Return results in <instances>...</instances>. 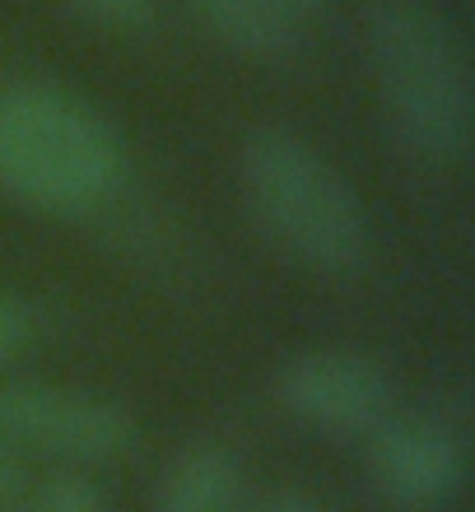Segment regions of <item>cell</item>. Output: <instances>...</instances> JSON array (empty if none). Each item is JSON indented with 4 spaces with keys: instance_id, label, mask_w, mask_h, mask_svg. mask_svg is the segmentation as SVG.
Instances as JSON below:
<instances>
[{
    "instance_id": "obj_5",
    "label": "cell",
    "mask_w": 475,
    "mask_h": 512,
    "mask_svg": "<svg viewBox=\"0 0 475 512\" xmlns=\"http://www.w3.org/2000/svg\"><path fill=\"white\" fill-rule=\"evenodd\" d=\"M275 396L289 415L317 433L368 438L396 410L387 368L354 350H303L280 364Z\"/></svg>"
},
{
    "instance_id": "obj_14",
    "label": "cell",
    "mask_w": 475,
    "mask_h": 512,
    "mask_svg": "<svg viewBox=\"0 0 475 512\" xmlns=\"http://www.w3.org/2000/svg\"><path fill=\"white\" fill-rule=\"evenodd\" d=\"M280 5H289V10H294V14L303 19V24H308V19H317V14L331 10L336 0H280Z\"/></svg>"
},
{
    "instance_id": "obj_12",
    "label": "cell",
    "mask_w": 475,
    "mask_h": 512,
    "mask_svg": "<svg viewBox=\"0 0 475 512\" xmlns=\"http://www.w3.org/2000/svg\"><path fill=\"white\" fill-rule=\"evenodd\" d=\"M19 489H24V466H19V452L0 443V508L10 499H19Z\"/></svg>"
},
{
    "instance_id": "obj_7",
    "label": "cell",
    "mask_w": 475,
    "mask_h": 512,
    "mask_svg": "<svg viewBox=\"0 0 475 512\" xmlns=\"http://www.w3.org/2000/svg\"><path fill=\"white\" fill-rule=\"evenodd\" d=\"M187 10L224 47L252 61H289L308 38V24L280 0H187Z\"/></svg>"
},
{
    "instance_id": "obj_2",
    "label": "cell",
    "mask_w": 475,
    "mask_h": 512,
    "mask_svg": "<svg viewBox=\"0 0 475 512\" xmlns=\"http://www.w3.org/2000/svg\"><path fill=\"white\" fill-rule=\"evenodd\" d=\"M238 182L271 247L322 280H350L373 256V224L336 163L285 126H252Z\"/></svg>"
},
{
    "instance_id": "obj_3",
    "label": "cell",
    "mask_w": 475,
    "mask_h": 512,
    "mask_svg": "<svg viewBox=\"0 0 475 512\" xmlns=\"http://www.w3.org/2000/svg\"><path fill=\"white\" fill-rule=\"evenodd\" d=\"M368 66L382 117L406 154L457 163L471 149L475 84L462 33L434 0L368 5Z\"/></svg>"
},
{
    "instance_id": "obj_13",
    "label": "cell",
    "mask_w": 475,
    "mask_h": 512,
    "mask_svg": "<svg viewBox=\"0 0 475 512\" xmlns=\"http://www.w3.org/2000/svg\"><path fill=\"white\" fill-rule=\"evenodd\" d=\"M247 512H331V508L317 503V499H308V494H271V499L252 503Z\"/></svg>"
},
{
    "instance_id": "obj_1",
    "label": "cell",
    "mask_w": 475,
    "mask_h": 512,
    "mask_svg": "<svg viewBox=\"0 0 475 512\" xmlns=\"http://www.w3.org/2000/svg\"><path fill=\"white\" fill-rule=\"evenodd\" d=\"M126 145L89 98L47 80L0 89V196L33 215L80 219L122 191Z\"/></svg>"
},
{
    "instance_id": "obj_11",
    "label": "cell",
    "mask_w": 475,
    "mask_h": 512,
    "mask_svg": "<svg viewBox=\"0 0 475 512\" xmlns=\"http://www.w3.org/2000/svg\"><path fill=\"white\" fill-rule=\"evenodd\" d=\"M33 331H38L33 308H28L24 298H14V294L0 289V364L19 359V354L33 345Z\"/></svg>"
},
{
    "instance_id": "obj_8",
    "label": "cell",
    "mask_w": 475,
    "mask_h": 512,
    "mask_svg": "<svg viewBox=\"0 0 475 512\" xmlns=\"http://www.w3.org/2000/svg\"><path fill=\"white\" fill-rule=\"evenodd\" d=\"M243 503V461L224 443L187 447L163 471L154 512H238Z\"/></svg>"
},
{
    "instance_id": "obj_10",
    "label": "cell",
    "mask_w": 475,
    "mask_h": 512,
    "mask_svg": "<svg viewBox=\"0 0 475 512\" xmlns=\"http://www.w3.org/2000/svg\"><path fill=\"white\" fill-rule=\"evenodd\" d=\"M28 512H108V499L89 475H56L38 489Z\"/></svg>"
},
{
    "instance_id": "obj_4",
    "label": "cell",
    "mask_w": 475,
    "mask_h": 512,
    "mask_svg": "<svg viewBox=\"0 0 475 512\" xmlns=\"http://www.w3.org/2000/svg\"><path fill=\"white\" fill-rule=\"evenodd\" d=\"M0 443L66 466H117L140 447V424L122 401L98 391L61 382H5Z\"/></svg>"
},
{
    "instance_id": "obj_6",
    "label": "cell",
    "mask_w": 475,
    "mask_h": 512,
    "mask_svg": "<svg viewBox=\"0 0 475 512\" xmlns=\"http://www.w3.org/2000/svg\"><path fill=\"white\" fill-rule=\"evenodd\" d=\"M368 471L396 508H443L466 485V447L438 419H387L368 433Z\"/></svg>"
},
{
    "instance_id": "obj_9",
    "label": "cell",
    "mask_w": 475,
    "mask_h": 512,
    "mask_svg": "<svg viewBox=\"0 0 475 512\" xmlns=\"http://www.w3.org/2000/svg\"><path fill=\"white\" fill-rule=\"evenodd\" d=\"M66 5L89 24L108 28V33H126V38L150 33L154 24V0H66Z\"/></svg>"
}]
</instances>
